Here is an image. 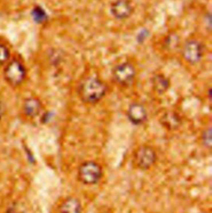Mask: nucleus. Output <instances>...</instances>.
Returning a JSON list of instances; mask_svg holds the SVG:
<instances>
[{"instance_id":"1","label":"nucleus","mask_w":212,"mask_h":213,"mask_svg":"<svg viewBox=\"0 0 212 213\" xmlns=\"http://www.w3.org/2000/svg\"><path fill=\"white\" fill-rule=\"evenodd\" d=\"M107 92L105 84L98 78L87 77L80 86L78 93L80 99L86 103H95L101 100Z\"/></svg>"},{"instance_id":"2","label":"nucleus","mask_w":212,"mask_h":213,"mask_svg":"<svg viewBox=\"0 0 212 213\" xmlns=\"http://www.w3.org/2000/svg\"><path fill=\"white\" fill-rule=\"evenodd\" d=\"M77 175L80 182L86 185H94L102 178V167L92 160L86 161L79 167Z\"/></svg>"},{"instance_id":"3","label":"nucleus","mask_w":212,"mask_h":213,"mask_svg":"<svg viewBox=\"0 0 212 213\" xmlns=\"http://www.w3.org/2000/svg\"><path fill=\"white\" fill-rule=\"evenodd\" d=\"M157 159L155 150L149 145H141L134 153V164L141 170L151 169L156 164Z\"/></svg>"},{"instance_id":"4","label":"nucleus","mask_w":212,"mask_h":213,"mask_svg":"<svg viewBox=\"0 0 212 213\" xmlns=\"http://www.w3.org/2000/svg\"><path fill=\"white\" fill-rule=\"evenodd\" d=\"M4 78L12 86L20 85L26 78V69L17 60H13L8 64L4 70Z\"/></svg>"},{"instance_id":"5","label":"nucleus","mask_w":212,"mask_h":213,"mask_svg":"<svg viewBox=\"0 0 212 213\" xmlns=\"http://www.w3.org/2000/svg\"><path fill=\"white\" fill-rule=\"evenodd\" d=\"M182 56L190 64L199 62L203 56V46L197 40H189L182 47Z\"/></svg>"},{"instance_id":"6","label":"nucleus","mask_w":212,"mask_h":213,"mask_svg":"<svg viewBox=\"0 0 212 213\" xmlns=\"http://www.w3.org/2000/svg\"><path fill=\"white\" fill-rule=\"evenodd\" d=\"M136 74V70L130 63H122L117 65L113 70L114 80L121 85H128L132 83Z\"/></svg>"},{"instance_id":"7","label":"nucleus","mask_w":212,"mask_h":213,"mask_svg":"<svg viewBox=\"0 0 212 213\" xmlns=\"http://www.w3.org/2000/svg\"><path fill=\"white\" fill-rule=\"evenodd\" d=\"M127 116L128 120L134 125L138 126L143 124L148 118V112L146 108L141 103H132L127 111Z\"/></svg>"},{"instance_id":"8","label":"nucleus","mask_w":212,"mask_h":213,"mask_svg":"<svg viewBox=\"0 0 212 213\" xmlns=\"http://www.w3.org/2000/svg\"><path fill=\"white\" fill-rule=\"evenodd\" d=\"M110 11L115 18L123 20L130 17L134 8L129 0H116L112 3Z\"/></svg>"},{"instance_id":"9","label":"nucleus","mask_w":212,"mask_h":213,"mask_svg":"<svg viewBox=\"0 0 212 213\" xmlns=\"http://www.w3.org/2000/svg\"><path fill=\"white\" fill-rule=\"evenodd\" d=\"M41 103L37 98H28L25 99L23 106V112L29 117H36L41 111Z\"/></svg>"},{"instance_id":"10","label":"nucleus","mask_w":212,"mask_h":213,"mask_svg":"<svg viewBox=\"0 0 212 213\" xmlns=\"http://www.w3.org/2000/svg\"><path fill=\"white\" fill-rule=\"evenodd\" d=\"M82 206L78 198L69 197L59 206V213H81Z\"/></svg>"},{"instance_id":"11","label":"nucleus","mask_w":212,"mask_h":213,"mask_svg":"<svg viewBox=\"0 0 212 213\" xmlns=\"http://www.w3.org/2000/svg\"><path fill=\"white\" fill-rule=\"evenodd\" d=\"M163 125L169 130H176L181 125V119L174 111H167L161 119Z\"/></svg>"},{"instance_id":"12","label":"nucleus","mask_w":212,"mask_h":213,"mask_svg":"<svg viewBox=\"0 0 212 213\" xmlns=\"http://www.w3.org/2000/svg\"><path fill=\"white\" fill-rule=\"evenodd\" d=\"M169 81L163 74H157L152 79V85L157 94H164L169 87Z\"/></svg>"},{"instance_id":"13","label":"nucleus","mask_w":212,"mask_h":213,"mask_svg":"<svg viewBox=\"0 0 212 213\" xmlns=\"http://www.w3.org/2000/svg\"><path fill=\"white\" fill-rule=\"evenodd\" d=\"M31 16L33 17V20L37 23H42L47 20V14L46 13L45 10L38 6L32 9Z\"/></svg>"},{"instance_id":"14","label":"nucleus","mask_w":212,"mask_h":213,"mask_svg":"<svg viewBox=\"0 0 212 213\" xmlns=\"http://www.w3.org/2000/svg\"><path fill=\"white\" fill-rule=\"evenodd\" d=\"M201 143L205 148L211 149L212 145V132L211 127H207L205 129L201 134Z\"/></svg>"},{"instance_id":"15","label":"nucleus","mask_w":212,"mask_h":213,"mask_svg":"<svg viewBox=\"0 0 212 213\" xmlns=\"http://www.w3.org/2000/svg\"><path fill=\"white\" fill-rule=\"evenodd\" d=\"M9 56L10 52L8 48L3 44H0V65L6 63L9 59Z\"/></svg>"},{"instance_id":"16","label":"nucleus","mask_w":212,"mask_h":213,"mask_svg":"<svg viewBox=\"0 0 212 213\" xmlns=\"http://www.w3.org/2000/svg\"><path fill=\"white\" fill-rule=\"evenodd\" d=\"M3 112H4V110H3V106L0 104V117L3 115Z\"/></svg>"}]
</instances>
